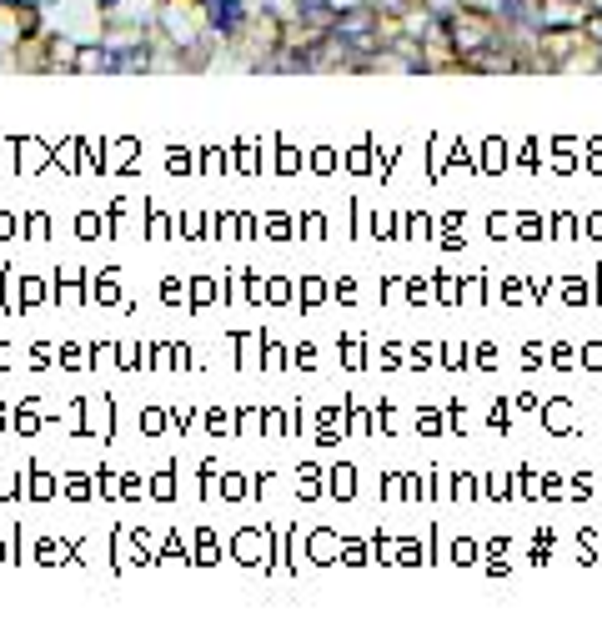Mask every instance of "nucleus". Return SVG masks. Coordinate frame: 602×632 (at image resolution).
<instances>
[{"mask_svg":"<svg viewBox=\"0 0 602 632\" xmlns=\"http://www.w3.org/2000/svg\"><path fill=\"white\" fill-rule=\"evenodd\" d=\"M101 6H116V0H101Z\"/></svg>","mask_w":602,"mask_h":632,"instance_id":"obj_3","label":"nucleus"},{"mask_svg":"<svg viewBox=\"0 0 602 632\" xmlns=\"http://www.w3.org/2000/svg\"><path fill=\"white\" fill-rule=\"evenodd\" d=\"M241 16H246V6H241V0H211V26H216L221 36L241 31Z\"/></svg>","mask_w":602,"mask_h":632,"instance_id":"obj_1","label":"nucleus"},{"mask_svg":"<svg viewBox=\"0 0 602 632\" xmlns=\"http://www.w3.org/2000/svg\"><path fill=\"white\" fill-rule=\"evenodd\" d=\"M502 16H517V21H537V0H502Z\"/></svg>","mask_w":602,"mask_h":632,"instance_id":"obj_2","label":"nucleus"}]
</instances>
